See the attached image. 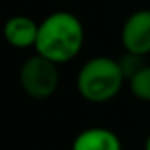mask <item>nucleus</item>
<instances>
[{"instance_id": "f257e3e1", "label": "nucleus", "mask_w": 150, "mask_h": 150, "mask_svg": "<svg viewBox=\"0 0 150 150\" xmlns=\"http://www.w3.org/2000/svg\"><path fill=\"white\" fill-rule=\"evenodd\" d=\"M85 42V28L78 16L67 11H57L39 23L35 53L55 62L65 64L76 58Z\"/></svg>"}, {"instance_id": "f03ea898", "label": "nucleus", "mask_w": 150, "mask_h": 150, "mask_svg": "<svg viewBox=\"0 0 150 150\" xmlns=\"http://www.w3.org/2000/svg\"><path fill=\"white\" fill-rule=\"evenodd\" d=\"M124 81L125 74L118 60L110 57H94L78 71L76 88L85 101L101 104L117 97L124 87Z\"/></svg>"}, {"instance_id": "7ed1b4c3", "label": "nucleus", "mask_w": 150, "mask_h": 150, "mask_svg": "<svg viewBox=\"0 0 150 150\" xmlns=\"http://www.w3.org/2000/svg\"><path fill=\"white\" fill-rule=\"evenodd\" d=\"M20 85L23 92L32 99L51 97L60 85L58 64L37 53L28 57L20 69Z\"/></svg>"}, {"instance_id": "20e7f679", "label": "nucleus", "mask_w": 150, "mask_h": 150, "mask_svg": "<svg viewBox=\"0 0 150 150\" xmlns=\"http://www.w3.org/2000/svg\"><path fill=\"white\" fill-rule=\"evenodd\" d=\"M125 53L145 57L150 53V9H138L127 16L120 30Z\"/></svg>"}, {"instance_id": "39448f33", "label": "nucleus", "mask_w": 150, "mask_h": 150, "mask_svg": "<svg viewBox=\"0 0 150 150\" xmlns=\"http://www.w3.org/2000/svg\"><path fill=\"white\" fill-rule=\"evenodd\" d=\"M71 150H122V141L111 129L87 127L74 136Z\"/></svg>"}, {"instance_id": "423d86ee", "label": "nucleus", "mask_w": 150, "mask_h": 150, "mask_svg": "<svg viewBox=\"0 0 150 150\" xmlns=\"http://www.w3.org/2000/svg\"><path fill=\"white\" fill-rule=\"evenodd\" d=\"M39 35V23H35L32 18L18 14L11 16L4 25V37L6 41L20 50L34 48Z\"/></svg>"}, {"instance_id": "0eeeda50", "label": "nucleus", "mask_w": 150, "mask_h": 150, "mask_svg": "<svg viewBox=\"0 0 150 150\" xmlns=\"http://www.w3.org/2000/svg\"><path fill=\"white\" fill-rule=\"evenodd\" d=\"M131 94L145 103H150V65H143L129 80Z\"/></svg>"}, {"instance_id": "6e6552de", "label": "nucleus", "mask_w": 150, "mask_h": 150, "mask_svg": "<svg viewBox=\"0 0 150 150\" xmlns=\"http://www.w3.org/2000/svg\"><path fill=\"white\" fill-rule=\"evenodd\" d=\"M141 58H143V57H138V55H132V53H125V57H124L122 60H118L120 65H122V71H124V74H125V80H127V81L145 65Z\"/></svg>"}, {"instance_id": "1a4fd4ad", "label": "nucleus", "mask_w": 150, "mask_h": 150, "mask_svg": "<svg viewBox=\"0 0 150 150\" xmlns=\"http://www.w3.org/2000/svg\"><path fill=\"white\" fill-rule=\"evenodd\" d=\"M145 150H150V134H148L146 139H145Z\"/></svg>"}, {"instance_id": "9d476101", "label": "nucleus", "mask_w": 150, "mask_h": 150, "mask_svg": "<svg viewBox=\"0 0 150 150\" xmlns=\"http://www.w3.org/2000/svg\"><path fill=\"white\" fill-rule=\"evenodd\" d=\"M58 2H71V0H58Z\"/></svg>"}]
</instances>
